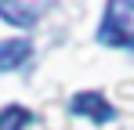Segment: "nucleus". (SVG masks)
<instances>
[{
  "mask_svg": "<svg viewBox=\"0 0 134 130\" xmlns=\"http://www.w3.org/2000/svg\"><path fill=\"white\" fill-rule=\"evenodd\" d=\"M69 108L76 112V116H87V119H94V123H109L112 116H116V108L98 94V90H80L72 101H69Z\"/></svg>",
  "mask_w": 134,
  "mask_h": 130,
  "instance_id": "nucleus-2",
  "label": "nucleus"
},
{
  "mask_svg": "<svg viewBox=\"0 0 134 130\" xmlns=\"http://www.w3.org/2000/svg\"><path fill=\"white\" fill-rule=\"evenodd\" d=\"M98 43L105 47H134V0H109L98 25Z\"/></svg>",
  "mask_w": 134,
  "mask_h": 130,
  "instance_id": "nucleus-1",
  "label": "nucleus"
},
{
  "mask_svg": "<svg viewBox=\"0 0 134 130\" xmlns=\"http://www.w3.org/2000/svg\"><path fill=\"white\" fill-rule=\"evenodd\" d=\"M29 51H33L29 40H7V43H0V72L18 69V65L29 58Z\"/></svg>",
  "mask_w": 134,
  "mask_h": 130,
  "instance_id": "nucleus-4",
  "label": "nucleus"
},
{
  "mask_svg": "<svg viewBox=\"0 0 134 130\" xmlns=\"http://www.w3.org/2000/svg\"><path fill=\"white\" fill-rule=\"evenodd\" d=\"M40 15H44V4H22V0H0V18L11 22V25H22V29H29V25H36L40 22Z\"/></svg>",
  "mask_w": 134,
  "mask_h": 130,
  "instance_id": "nucleus-3",
  "label": "nucleus"
},
{
  "mask_svg": "<svg viewBox=\"0 0 134 130\" xmlns=\"http://www.w3.org/2000/svg\"><path fill=\"white\" fill-rule=\"evenodd\" d=\"M25 123H29V112L22 105H7L0 112V130H22Z\"/></svg>",
  "mask_w": 134,
  "mask_h": 130,
  "instance_id": "nucleus-5",
  "label": "nucleus"
}]
</instances>
